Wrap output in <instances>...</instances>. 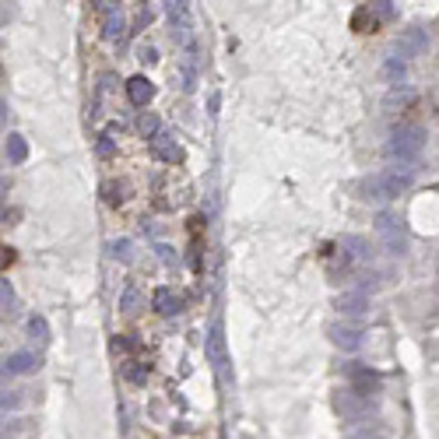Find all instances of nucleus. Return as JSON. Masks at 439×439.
Segmentation results:
<instances>
[{"mask_svg":"<svg viewBox=\"0 0 439 439\" xmlns=\"http://www.w3.org/2000/svg\"><path fill=\"white\" fill-rule=\"evenodd\" d=\"M411 179H415L411 166H397V169L366 176L362 179V193H366V201H393V197H401L411 186Z\"/></svg>","mask_w":439,"mask_h":439,"instance_id":"nucleus-1","label":"nucleus"},{"mask_svg":"<svg viewBox=\"0 0 439 439\" xmlns=\"http://www.w3.org/2000/svg\"><path fill=\"white\" fill-rule=\"evenodd\" d=\"M425 148V130L422 127H397L387 141V158L393 166H415Z\"/></svg>","mask_w":439,"mask_h":439,"instance_id":"nucleus-2","label":"nucleus"},{"mask_svg":"<svg viewBox=\"0 0 439 439\" xmlns=\"http://www.w3.org/2000/svg\"><path fill=\"white\" fill-rule=\"evenodd\" d=\"M376 232H380V239H383V246H387L390 257H401V253H404V232H401V222H397V215L380 211V215H376Z\"/></svg>","mask_w":439,"mask_h":439,"instance_id":"nucleus-3","label":"nucleus"},{"mask_svg":"<svg viewBox=\"0 0 439 439\" xmlns=\"http://www.w3.org/2000/svg\"><path fill=\"white\" fill-rule=\"evenodd\" d=\"M393 50H397V57H422V53L429 50V32H425L422 25H411V28H404L401 35H397Z\"/></svg>","mask_w":439,"mask_h":439,"instance_id":"nucleus-4","label":"nucleus"},{"mask_svg":"<svg viewBox=\"0 0 439 439\" xmlns=\"http://www.w3.org/2000/svg\"><path fill=\"white\" fill-rule=\"evenodd\" d=\"M327 334H331V341L341 348V351H358V348H362V327H358V324H344V320H338V324H331L327 327Z\"/></svg>","mask_w":439,"mask_h":439,"instance_id":"nucleus-5","label":"nucleus"},{"mask_svg":"<svg viewBox=\"0 0 439 439\" xmlns=\"http://www.w3.org/2000/svg\"><path fill=\"white\" fill-rule=\"evenodd\" d=\"M151 155L158 158V162H169V166H179L183 162V148L176 141L173 130H162L158 137H151Z\"/></svg>","mask_w":439,"mask_h":439,"instance_id":"nucleus-6","label":"nucleus"},{"mask_svg":"<svg viewBox=\"0 0 439 439\" xmlns=\"http://www.w3.org/2000/svg\"><path fill=\"white\" fill-rule=\"evenodd\" d=\"M338 313L348 316V320H362V316L369 313V295L362 289H348L338 295Z\"/></svg>","mask_w":439,"mask_h":439,"instance_id":"nucleus-7","label":"nucleus"},{"mask_svg":"<svg viewBox=\"0 0 439 439\" xmlns=\"http://www.w3.org/2000/svg\"><path fill=\"white\" fill-rule=\"evenodd\" d=\"M204 351H208V362L225 376L228 369V351H225V334H222V324H211L208 331V341H204Z\"/></svg>","mask_w":439,"mask_h":439,"instance_id":"nucleus-8","label":"nucleus"},{"mask_svg":"<svg viewBox=\"0 0 439 439\" xmlns=\"http://www.w3.org/2000/svg\"><path fill=\"white\" fill-rule=\"evenodd\" d=\"M415 102H418V92H415L411 85H393V88L383 95V113H390V116L408 113Z\"/></svg>","mask_w":439,"mask_h":439,"instance_id":"nucleus-9","label":"nucleus"},{"mask_svg":"<svg viewBox=\"0 0 439 439\" xmlns=\"http://www.w3.org/2000/svg\"><path fill=\"white\" fill-rule=\"evenodd\" d=\"M366 401H369V397L355 393V390L348 387V390H341V393L334 397V408H338V411H341L348 422H358V418H366V408H369Z\"/></svg>","mask_w":439,"mask_h":439,"instance_id":"nucleus-10","label":"nucleus"},{"mask_svg":"<svg viewBox=\"0 0 439 439\" xmlns=\"http://www.w3.org/2000/svg\"><path fill=\"white\" fill-rule=\"evenodd\" d=\"M348 380H351V390L355 393H362V397H373L380 390V376L373 369H366L362 362H351L348 366Z\"/></svg>","mask_w":439,"mask_h":439,"instance_id":"nucleus-11","label":"nucleus"},{"mask_svg":"<svg viewBox=\"0 0 439 439\" xmlns=\"http://www.w3.org/2000/svg\"><path fill=\"white\" fill-rule=\"evenodd\" d=\"M39 369V355L35 351H11L4 358V373L8 376H25V373H35Z\"/></svg>","mask_w":439,"mask_h":439,"instance_id":"nucleus-12","label":"nucleus"},{"mask_svg":"<svg viewBox=\"0 0 439 439\" xmlns=\"http://www.w3.org/2000/svg\"><path fill=\"white\" fill-rule=\"evenodd\" d=\"M151 306L162 313V316H176L179 309H183V295L176 292V289H169V285H162V289H155V295H151Z\"/></svg>","mask_w":439,"mask_h":439,"instance_id":"nucleus-13","label":"nucleus"},{"mask_svg":"<svg viewBox=\"0 0 439 439\" xmlns=\"http://www.w3.org/2000/svg\"><path fill=\"white\" fill-rule=\"evenodd\" d=\"M127 88V99H130V106H148L151 102V95H155V85L148 81L144 74H134L130 81L124 85Z\"/></svg>","mask_w":439,"mask_h":439,"instance_id":"nucleus-14","label":"nucleus"},{"mask_svg":"<svg viewBox=\"0 0 439 439\" xmlns=\"http://www.w3.org/2000/svg\"><path fill=\"white\" fill-rule=\"evenodd\" d=\"M383 81L393 88V85H404V77H408V64H404V57H387V64H383Z\"/></svg>","mask_w":439,"mask_h":439,"instance_id":"nucleus-15","label":"nucleus"},{"mask_svg":"<svg viewBox=\"0 0 439 439\" xmlns=\"http://www.w3.org/2000/svg\"><path fill=\"white\" fill-rule=\"evenodd\" d=\"M124 32H127V18L119 14V11H113V14L102 18V39H109V43H119V39H124Z\"/></svg>","mask_w":439,"mask_h":439,"instance_id":"nucleus-16","label":"nucleus"},{"mask_svg":"<svg viewBox=\"0 0 439 439\" xmlns=\"http://www.w3.org/2000/svg\"><path fill=\"white\" fill-rule=\"evenodd\" d=\"M4 155H8V162H11V166H21L25 158H28V141H25L21 134H8Z\"/></svg>","mask_w":439,"mask_h":439,"instance_id":"nucleus-17","label":"nucleus"},{"mask_svg":"<svg viewBox=\"0 0 439 439\" xmlns=\"http://www.w3.org/2000/svg\"><path fill=\"white\" fill-rule=\"evenodd\" d=\"M102 201H106L109 208H119V204L127 201V186L119 183V179H106V183H102Z\"/></svg>","mask_w":439,"mask_h":439,"instance_id":"nucleus-18","label":"nucleus"},{"mask_svg":"<svg viewBox=\"0 0 439 439\" xmlns=\"http://www.w3.org/2000/svg\"><path fill=\"white\" fill-rule=\"evenodd\" d=\"M137 134H141L144 141H151V137L162 134V119H158V113H141V116H137Z\"/></svg>","mask_w":439,"mask_h":439,"instance_id":"nucleus-19","label":"nucleus"},{"mask_svg":"<svg viewBox=\"0 0 439 439\" xmlns=\"http://www.w3.org/2000/svg\"><path fill=\"white\" fill-rule=\"evenodd\" d=\"M380 25V14L373 11V8H358L355 14H351V28L355 32H373Z\"/></svg>","mask_w":439,"mask_h":439,"instance_id":"nucleus-20","label":"nucleus"},{"mask_svg":"<svg viewBox=\"0 0 439 439\" xmlns=\"http://www.w3.org/2000/svg\"><path fill=\"white\" fill-rule=\"evenodd\" d=\"M341 250H344L348 257H355V260H366V257H369V243H366L362 235H344V239H341Z\"/></svg>","mask_w":439,"mask_h":439,"instance_id":"nucleus-21","label":"nucleus"},{"mask_svg":"<svg viewBox=\"0 0 439 439\" xmlns=\"http://www.w3.org/2000/svg\"><path fill=\"white\" fill-rule=\"evenodd\" d=\"M106 250H109V257L119 260V264H127V260L134 257V243H130V239H113Z\"/></svg>","mask_w":439,"mask_h":439,"instance_id":"nucleus-22","label":"nucleus"},{"mask_svg":"<svg viewBox=\"0 0 439 439\" xmlns=\"http://www.w3.org/2000/svg\"><path fill=\"white\" fill-rule=\"evenodd\" d=\"M28 334L35 344H50V324H46V316H32L28 320Z\"/></svg>","mask_w":439,"mask_h":439,"instance_id":"nucleus-23","label":"nucleus"},{"mask_svg":"<svg viewBox=\"0 0 439 439\" xmlns=\"http://www.w3.org/2000/svg\"><path fill=\"white\" fill-rule=\"evenodd\" d=\"M166 14L173 21H190V0H166Z\"/></svg>","mask_w":439,"mask_h":439,"instance_id":"nucleus-24","label":"nucleus"},{"mask_svg":"<svg viewBox=\"0 0 439 439\" xmlns=\"http://www.w3.org/2000/svg\"><path fill=\"white\" fill-rule=\"evenodd\" d=\"M137 302H141L137 285H127V289H124V295H119V313H137Z\"/></svg>","mask_w":439,"mask_h":439,"instance_id":"nucleus-25","label":"nucleus"},{"mask_svg":"<svg viewBox=\"0 0 439 439\" xmlns=\"http://www.w3.org/2000/svg\"><path fill=\"white\" fill-rule=\"evenodd\" d=\"M155 253H158V260H162L166 267H176V264H179V253H176L173 246H166V243H158V246H155Z\"/></svg>","mask_w":439,"mask_h":439,"instance_id":"nucleus-26","label":"nucleus"},{"mask_svg":"<svg viewBox=\"0 0 439 439\" xmlns=\"http://www.w3.org/2000/svg\"><path fill=\"white\" fill-rule=\"evenodd\" d=\"M95 151H99V158H113V155H116L113 137H109V134H99V137H95Z\"/></svg>","mask_w":439,"mask_h":439,"instance_id":"nucleus-27","label":"nucleus"},{"mask_svg":"<svg viewBox=\"0 0 439 439\" xmlns=\"http://www.w3.org/2000/svg\"><path fill=\"white\" fill-rule=\"evenodd\" d=\"M124 373H127L130 383H148V366H141V362H130Z\"/></svg>","mask_w":439,"mask_h":439,"instance_id":"nucleus-28","label":"nucleus"},{"mask_svg":"<svg viewBox=\"0 0 439 439\" xmlns=\"http://www.w3.org/2000/svg\"><path fill=\"white\" fill-rule=\"evenodd\" d=\"M88 4H92V11H99L102 18L113 14V11H119V0H88Z\"/></svg>","mask_w":439,"mask_h":439,"instance_id":"nucleus-29","label":"nucleus"},{"mask_svg":"<svg viewBox=\"0 0 439 439\" xmlns=\"http://www.w3.org/2000/svg\"><path fill=\"white\" fill-rule=\"evenodd\" d=\"M0 302H4V313H14V289H11V282L0 285Z\"/></svg>","mask_w":439,"mask_h":439,"instance_id":"nucleus-30","label":"nucleus"},{"mask_svg":"<svg viewBox=\"0 0 439 439\" xmlns=\"http://www.w3.org/2000/svg\"><path fill=\"white\" fill-rule=\"evenodd\" d=\"M137 60L141 64H158V50L151 43H144V46H137Z\"/></svg>","mask_w":439,"mask_h":439,"instance_id":"nucleus-31","label":"nucleus"},{"mask_svg":"<svg viewBox=\"0 0 439 439\" xmlns=\"http://www.w3.org/2000/svg\"><path fill=\"white\" fill-rule=\"evenodd\" d=\"M109 92H116V74H102L99 77V95H109Z\"/></svg>","mask_w":439,"mask_h":439,"instance_id":"nucleus-32","label":"nucleus"},{"mask_svg":"<svg viewBox=\"0 0 439 439\" xmlns=\"http://www.w3.org/2000/svg\"><path fill=\"white\" fill-rule=\"evenodd\" d=\"M348 439H383V432H380V429H376V432H373V429H362V432H355V436H348Z\"/></svg>","mask_w":439,"mask_h":439,"instance_id":"nucleus-33","label":"nucleus"},{"mask_svg":"<svg viewBox=\"0 0 439 439\" xmlns=\"http://www.w3.org/2000/svg\"><path fill=\"white\" fill-rule=\"evenodd\" d=\"M14 408H18V393L8 390V393H4V411H14Z\"/></svg>","mask_w":439,"mask_h":439,"instance_id":"nucleus-34","label":"nucleus"},{"mask_svg":"<svg viewBox=\"0 0 439 439\" xmlns=\"http://www.w3.org/2000/svg\"><path fill=\"white\" fill-rule=\"evenodd\" d=\"M218 92H211V99H208V109H211V119H218Z\"/></svg>","mask_w":439,"mask_h":439,"instance_id":"nucleus-35","label":"nucleus"}]
</instances>
